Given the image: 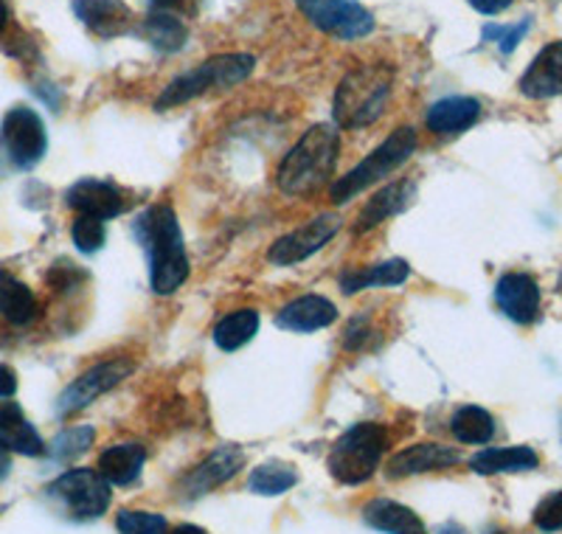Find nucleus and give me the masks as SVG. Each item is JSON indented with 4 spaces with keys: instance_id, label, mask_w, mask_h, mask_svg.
Here are the masks:
<instances>
[{
    "instance_id": "obj_42",
    "label": "nucleus",
    "mask_w": 562,
    "mask_h": 534,
    "mask_svg": "<svg viewBox=\"0 0 562 534\" xmlns=\"http://www.w3.org/2000/svg\"><path fill=\"white\" fill-rule=\"evenodd\" d=\"M9 472V447L0 442V478Z\"/></svg>"
},
{
    "instance_id": "obj_20",
    "label": "nucleus",
    "mask_w": 562,
    "mask_h": 534,
    "mask_svg": "<svg viewBox=\"0 0 562 534\" xmlns=\"http://www.w3.org/2000/svg\"><path fill=\"white\" fill-rule=\"evenodd\" d=\"M481 119V104L470 96H448L428 110V130L436 135H459Z\"/></svg>"
},
{
    "instance_id": "obj_19",
    "label": "nucleus",
    "mask_w": 562,
    "mask_h": 534,
    "mask_svg": "<svg viewBox=\"0 0 562 534\" xmlns=\"http://www.w3.org/2000/svg\"><path fill=\"white\" fill-rule=\"evenodd\" d=\"M414 189H416L414 180H396V183L380 189L378 194H374V198L363 205L355 231H358V234H366V231L378 229L380 223H385L389 216H394V214H400V211L408 209L411 200H414Z\"/></svg>"
},
{
    "instance_id": "obj_31",
    "label": "nucleus",
    "mask_w": 562,
    "mask_h": 534,
    "mask_svg": "<svg viewBox=\"0 0 562 534\" xmlns=\"http://www.w3.org/2000/svg\"><path fill=\"white\" fill-rule=\"evenodd\" d=\"M93 440H97V431H93L90 425L68 427V431H63L57 440L52 442V456L57 458V461L77 458V456H82L90 445H93Z\"/></svg>"
},
{
    "instance_id": "obj_13",
    "label": "nucleus",
    "mask_w": 562,
    "mask_h": 534,
    "mask_svg": "<svg viewBox=\"0 0 562 534\" xmlns=\"http://www.w3.org/2000/svg\"><path fill=\"white\" fill-rule=\"evenodd\" d=\"M501 312L515 324H531L540 315V287L529 274H506L495 285Z\"/></svg>"
},
{
    "instance_id": "obj_45",
    "label": "nucleus",
    "mask_w": 562,
    "mask_h": 534,
    "mask_svg": "<svg viewBox=\"0 0 562 534\" xmlns=\"http://www.w3.org/2000/svg\"><path fill=\"white\" fill-rule=\"evenodd\" d=\"M557 290H560V293H562V276H560V281H557Z\"/></svg>"
},
{
    "instance_id": "obj_6",
    "label": "nucleus",
    "mask_w": 562,
    "mask_h": 534,
    "mask_svg": "<svg viewBox=\"0 0 562 534\" xmlns=\"http://www.w3.org/2000/svg\"><path fill=\"white\" fill-rule=\"evenodd\" d=\"M416 149V133L411 127H400L389 135V138L380 144L378 149H371L363 160H360L355 169H351L346 178H338L333 183V200L338 205L349 203L351 198H358L360 191L371 189L374 183H380L383 178H389L391 173H396L405 160L414 155Z\"/></svg>"
},
{
    "instance_id": "obj_5",
    "label": "nucleus",
    "mask_w": 562,
    "mask_h": 534,
    "mask_svg": "<svg viewBox=\"0 0 562 534\" xmlns=\"http://www.w3.org/2000/svg\"><path fill=\"white\" fill-rule=\"evenodd\" d=\"M385 447H389V433L378 422H360L335 442L333 453L326 458V467L346 487L366 483L380 467Z\"/></svg>"
},
{
    "instance_id": "obj_23",
    "label": "nucleus",
    "mask_w": 562,
    "mask_h": 534,
    "mask_svg": "<svg viewBox=\"0 0 562 534\" xmlns=\"http://www.w3.org/2000/svg\"><path fill=\"white\" fill-rule=\"evenodd\" d=\"M363 521L389 534H428V529H425V523L419 521L414 509H408L405 503L389 501V498H374V501L366 503Z\"/></svg>"
},
{
    "instance_id": "obj_18",
    "label": "nucleus",
    "mask_w": 562,
    "mask_h": 534,
    "mask_svg": "<svg viewBox=\"0 0 562 534\" xmlns=\"http://www.w3.org/2000/svg\"><path fill=\"white\" fill-rule=\"evenodd\" d=\"M74 12L99 37H119L133 20L124 0H74Z\"/></svg>"
},
{
    "instance_id": "obj_2",
    "label": "nucleus",
    "mask_w": 562,
    "mask_h": 534,
    "mask_svg": "<svg viewBox=\"0 0 562 534\" xmlns=\"http://www.w3.org/2000/svg\"><path fill=\"white\" fill-rule=\"evenodd\" d=\"M138 231L149 251L153 290L158 296H172L189 279V256L183 248L178 214L167 203L153 205L140 214Z\"/></svg>"
},
{
    "instance_id": "obj_33",
    "label": "nucleus",
    "mask_w": 562,
    "mask_h": 534,
    "mask_svg": "<svg viewBox=\"0 0 562 534\" xmlns=\"http://www.w3.org/2000/svg\"><path fill=\"white\" fill-rule=\"evenodd\" d=\"M115 529L119 534H169L167 518L158 512H138V509H130L115 518Z\"/></svg>"
},
{
    "instance_id": "obj_32",
    "label": "nucleus",
    "mask_w": 562,
    "mask_h": 534,
    "mask_svg": "<svg viewBox=\"0 0 562 534\" xmlns=\"http://www.w3.org/2000/svg\"><path fill=\"white\" fill-rule=\"evenodd\" d=\"M70 236H74V245H77L82 254H97L99 248L108 240V231H104V220L90 214H79L70 225Z\"/></svg>"
},
{
    "instance_id": "obj_29",
    "label": "nucleus",
    "mask_w": 562,
    "mask_h": 534,
    "mask_svg": "<svg viewBox=\"0 0 562 534\" xmlns=\"http://www.w3.org/2000/svg\"><path fill=\"white\" fill-rule=\"evenodd\" d=\"M259 332V312L256 310H237L225 315L217 326H214V344L223 352H237L245 346L250 337Z\"/></svg>"
},
{
    "instance_id": "obj_14",
    "label": "nucleus",
    "mask_w": 562,
    "mask_h": 534,
    "mask_svg": "<svg viewBox=\"0 0 562 534\" xmlns=\"http://www.w3.org/2000/svg\"><path fill=\"white\" fill-rule=\"evenodd\" d=\"M520 93L529 99H551L562 93V40L549 43L543 52L531 59L520 77Z\"/></svg>"
},
{
    "instance_id": "obj_12",
    "label": "nucleus",
    "mask_w": 562,
    "mask_h": 534,
    "mask_svg": "<svg viewBox=\"0 0 562 534\" xmlns=\"http://www.w3.org/2000/svg\"><path fill=\"white\" fill-rule=\"evenodd\" d=\"M245 465V453L234 445H223L214 453L200 461L198 467L186 472L178 481V492L183 501H194V498L209 496L211 490H217L223 483H228L231 478L237 476Z\"/></svg>"
},
{
    "instance_id": "obj_40",
    "label": "nucleus",
    "mask_w": 562,
    "mask_h": 534,
    "mask_svg": "<svg viewBox=\"0 0 562 534\" xmlns=\"http://www.w3.org/2000/svg\"><path fill=\"white\" fill-rule=\"evenodd\" d=\"M186 0H149L153 12H172V9L183 7Z\"/></svg>"
},
{
    "instance_id": "obj_15",
    "label": "nucleus",
    "mask_w": 562,
    "mask_h": 534,
    "mask_svg": "<svg viewBox=\"0 0 562 534\" xmlns=\"http://www.w3.org/2000/svg\"><path fill=\"white\" fill-rule=\"evenodd\" d=\"M459 461H461V453L456 450V447L422 442V445L405 447V450H400L394 458H391L389 476L405 478V476H416V472L448 470V467H456Z\"/></svg>"
},
{
    "instance_id": "obj_10",
    "label": "nucleus",
    "mask_w": 562,
    "mask_h": 534,
    "mask_svg": "<svg viewBox=\"0 0 562 534\" xmlns=\"http://www.w3.org/2000/svg\"><path fill=\"white\" fill-rule=\"evenodd\" d=\"M130 375H133V360H127V357H113V360L99 363V366L85 371L82 377H77V380L70 382L63 394H59L57 414H79L82 408H88L90 402H97L99 397L108 394L110 388H115L122 380H127Z\"/></svg>"
},
{
    "instance_id": "obj_16",
    "label": "nucleus",
    "mask_w": 562,
    "mask_h": 534,
    "mask_svg": "<svg viewBox=\"0 0 562 534\" xmlns=\"http://www.w3.org/2000/svg\"><path fill=\"white\" fill-rule=\"evenodd\" d=\"M65 200L77 214H90L99 216V220H113L127 205L122 191L115 189L113 183H104V180H79V183L70 186Z\"/></svg>"
},
{
    "instance_id": "obj_38",
    "label": "nucleus",
    "mask_w": 562,
    "mask_h": 534,
    "mask_svg": "<svg viewBox=\"0 0 562 534\" xmlns=\"http://www.w3.org/2000/svg\"><path fill=\"white\" fill-rule=\"evenodd\" d=\"M470 7L481 14H501L512 7V0H470Z\"/></svg>"
},
{
    "instance_id": "obj_22",
    "label": "nucleus",
    "mask_w": 562,
    "mask_h": 534,
    "mask_svg": "<svg viewBox=\"0 0 562 534\" xmlns=\"http://www.w3.org/2000/svg\"><path fill=\"white\" fill-rule=\"evenodd\" d=\"M0 442L20 456H43L45 445L18 402H0Z\"/></svg>"
},
{
    "instance_id": "obj_35",
    "label": "nucleus",
    "mask_w": 562,
    "mask_h": 534,
    "mask_svg": "<svg viewBox=\"0 0 562 534\" xmlns=\"http://www.w3.org/2000/svg\"><path fill=\"white\" fill-rule=\"evenodd\" d=\"M535 526L543 529V532H560L562 529V490H557L554 496H549L546 501H540V507L535 509Z\"/></svg>"
},
{
    "instance_id": "obj_8",
    "label": "nucleus",
    "mask_w": 562,
    "mask_h": 534,
    "mask_svg": "<svg viewBox=\"0 0 562 534\" xmlns=\"http://www.w3.org/2000/svg\"><path fill=\"white\" fill-rule=\"evenodd\" d=\"M299 12L318 32L338 40H360L374 32V14L360 0H295Z\"/></svg>"
},
{
    "instance_id": "obj_44",
    "label": "nucleus",
    "mask_w": 562,
    "mask_h": 534,
    "mask_svg": "<svg viewBox=\"0 0 562 534\" xmlns=\"http://www.w3.org/2000/svg\"><path fill=\"white\" fill-rule=\"evenodd\" d=\"M439 534H467V532L461 526H456V523H448V526L439 529Z\"/></svg>"
},
{
    "instance_id": "obj_39",
    "label": "nucleus",
    "mask_w": 562,
    "mask_h": 534,
    "mask_svg": "<svg viewBox=\"0 0 562 534\" xmlns=\"http://www.w3.org/2000/svg\"><path fill=\"white\" fill-rule=\"evenodd\" d=\"M14 391H18V375L9 366H0V397L7 400Z\"/></svg>"
},
{
    "instance_id": "obj_11",
    "label": "nucleus",
    "mask_w": 562,
    "mask_h": 534,
    "mask_svg": "<svg viewBox=\"0 0 562 534\" xmlns=\"http://www.w3.org/2000/svg\"><path fill=\"white\" fill-rule=\"evenodd\" d=\"M340 216L338 214H321L315 216L313 223L301 225V229L290 231L281 240H276L268 251V259L279 267L299 265V262L310 259L313 254H318L326 242L333 240L340 231Z\"/></svg>"
},
{
    "instance_id": "obj_34",
    "label": "nucleus",
    "mask_w": 562,
    "mask_h": 534,
    "mask_svg": "<svg viewBox=\"0 0 562 534\" xmlns=\"http://www.w3.org/2000/svg\"><path fill=\"white\" fill-rule=\"evenodd\" d=\"M529 29H531L529 18H526L524 23H518V26H486L484 29V40H495L501 52L512 54L515 48H518L520 40L526 37V32H529Z\"/></svg>"
},
{
    "instance_id": "obj_21",
    "label": "nucleus",
    "mask_w": 562,
    "mask_h": 534,
    "mask_svg": "<svg viewBox=\"0 0 562 534\" xmlns=\"http://www.w3.org/2000/svg\"><path fill=\"white\" fill-rule=\"evenodd\" d=\"M411 267L405 259H389L380 262V265L369 267H346L340 274L338 285L346 296H355L360 290H369V287H396L408 279Z\"/></svg>"
},
{
    "instance_id": "obj_25",
    "label": "nucleus",
    "mask_w": 562,
    "mask_h": 534,
    "mask_svg": "<svg viewBox=\"0 0 562 534\" xmlns=\"http://www.w3.org/2000/svg\"><path fill=\"white\" fill-rule=\"evenodd\" d=\"M537 453L531 447H490V450H481L479 456L470 458V467H473L479 476H495V472H526L537 467Z\"/></svg>"
},
{
    "instance_id": "obj_9",
    "label": "nucleus",
    "mask_w": 562,
    "mask_h": 534,
    "mask_svg": "<svg viewBox=\"0 0 562 534\" xmlns=\"http://www.w3.org/2000/svg\"><path fill=\"white\" fill-rule=\"evenodd\" d=\"M0 144L18 169H32L43 160L45 147H48L43 119L29 108H12L0 127Z\"/></svg>"
},
{
    "instance_id": "obj_27",
    "label": "nucleus",
    "mask_w": 562,
    "mask_h": 534,
    "mask_svg": "<svg viewBox=\"0 0 562 534\" xmlns=\"http://www.w3.org/2000/svg\"><path fill=\"white\" fill-rule=\"evenodd\" d=\"M450 431L461 445H486L495 436V420L479 405H464L450 420Z\"/></svg>"
},
{
    "instance_id": "obj_37",
    "label": "nucleus",
    "mask_w": 562,
    "mask_h": 534,
    "mask_svg": "<svg viewBox=\"0 0 562 534\" xmlns=\"http://www.w3.org/2000/svg\"><path fill=\"white\" fill-rule=\"evenodd\" d=\"M79 279H82V274H79L74 265H68V262H63V265H54L52 274H48V281H52L57 290H70V287L77 285Z\"/></svg>"
},
{
    "instance_id": "obj_17",
    "label": "nucleus",
    "mask_w": 562,
    "mask_h": 534,
    "mask_svg": "<svg viewBox=\"0 0 562 534\" xmlns=\"http://www.w3.org/2000/svg\"><path fill=\"white\" fill-rule=\"evenodd\" d=\"M335 319H338V310H335L333 301L324 299V296H301V299L290 301L288 307H281L276 324L290 332H315L329 326Z\"/></svg>"
},
{
    "instance_id": "obj_41",
    "label": "nucleus",
    "mask_w": 562,
    "mask_h": 534,
    "mask_svg": "<svg viewBox=\"0 0 562 534\" xmlns=\"http://www.w3.org/2000/svg\"><path fill=\"white\" fill-rule=\"evenodd\" d=\"M169 534H205V529L194 526V523H180V526H175Z\"/></svg>"
},
{
    "instance_id": "obj_7",
    "label": "nucleus",
    "mask_w": 562,
    "mask_h": 534,
    "mask_svg": "<svg viewBox=\"0 0 562 534\" xmlns=\"http://www.w3.org/2000/svg\"><path fill=\"white\" fill-rule=\"evenodd\" d=\"M48 498L57 501L74 521H97L110 507V483L99 470H68L48 483Z\"/></svg>"
},
{
    "instance_id": "obj_36",
    "label": "nucleus",
    "mask_w": 562,
    "mask_h": 534,
    "mask_svg": "<svg viewBox=\"0 0 562 534\" xmlns=\"http://www.w3.org/2000/svg\"><path fill=\"white\" fill-rule=\"evenodd\" d=\"M374 335H378V332L371 330L369 319H355L349 326H346L344 346L349 352H363L369 349V346H374Z\"/></svg>"
},
{
    "instance_id": "obj_3",
    "label": "nucleus",
    "mask_w": 562,
    "mask_h": 534,
    "mask_svg": "<svg viewBox=\"0 0 562 534\" xmlns=\"http://www.w3.org/2000/svg\"><path fill=\"white\" fill-rule=\"evenodd\" d=\"M391 88H394V68L391 65L366 63L351 68L335 90V124L344 130H355L378 121L389 104Z\"/></svg>"
},
{
    "instance_id": "obj_26",
    "label": "nucleus",
    "mask_w": 562,
    "mask_h": 534,
    "mask_svg": "<svg viewBox=\"0 0 562 534\" xmlns=\"http://www.w3.org/2000/svg\"><path fill=\"white\" fill-rule=\"evenodd\" d=\"M0 315L12 324H32L37 319L34 293L7 270H0Z\"/></svg>"
},
{
    "instance_id": "obj_43",
    "label": "nucleus",
    "mask_w": 562,
    "mask_h": 534,
    "mask_svg": "<svg viewBox=\"0 0 562 534\" xmlns=\"http://www.w3.org/2000/svg\"><path fill=\"white\" fill-rule=\"evenodd\" d=\"M7 23H9V9H7V3L0 0V32L7 29Z\"/></svg>"
},
{
    "instance_id": "obj_1",
    "label": "nucleus",
    "mask_w": 562,
    "mask_h": 534,
    "mask_svg": "<svg viewBox=\"0 0 562 534\" xmlns=\"http://www.w3.org/2000/svg\"><path fill=\"white\" fill-rule=\"evenodd\" d=\"M340 138L338 130L329 124H315L307 133L301 135L299 144L284 155L276 173V183L284 194H313L321 186L329 183L338 164Z\"/></svg>"
},
{
    "instance_id": "obj_24",
    "label": "nucleus",
    "mask_w": 562,
    "mask_h": 534,
    "mask_svg": "<svg viewBox=\"0 0 562 534\" xmlns=\"http://www.w3.org/2000/svg\"><path fill=\"white\" fill-rule=\"evenodd\" d=\"M147 461V447L135 445V442H124V445H113L99 456V472L108 483L115 487H130L138 481L140 470Z\"/></svg>"
},
{
    "instance_id": "obj_28",
    "label": "nucleus",
    "mask_w": 562,
    "mask_h": 534,
    "mask_svg": "<svg viewBox=\"0 0 562 534\" xmlns=\"http://www.w3.org/2000/svg\"><path fill=\"white\" fill-rule=\"evenodd\" d=\"M144 37L164 54L180 52L189 40V29L175 18L172 12H153L147 20H144Z\"/></svg>"
},
{
    "instance_id": "obj_4",
    "label": "nucleus",
    "mask_w": 562,
    "mask_h": 534,
    "mask_svg": "<svg viewBox=\"0 0 562 534\" xmlns=\"http://www.w3.org/2000/svg\"><path fill=\"white\" fill-rule=\"evenodd\" d=\"M256 59L250 54H220V57L205 59L203 65H198L189 74H180L178 79L164 88V93L158 96L155 108L169 110L178 108V104L192 102L194 96H203L205 90H231L237 88L239 82L250 77Z\"/></svg>"
},
{
    "instance_id": "obj_30",
    "label": "nucleus",
    "mask_w": 562,
    "mask_h": 534,
    "mask_svg": "<svg viewBox=\"0 0 562 534\" xmlns=\"http://www.w3.org/2000/svg\"><path fill=\"white\" fill-rule=\"evenodd\" d=\"M299 483V472L290 465H281V461H268V465H259L248 478L250 492L256 496H284L288 490H293Z\"/></svg>"
}]
</instances>
